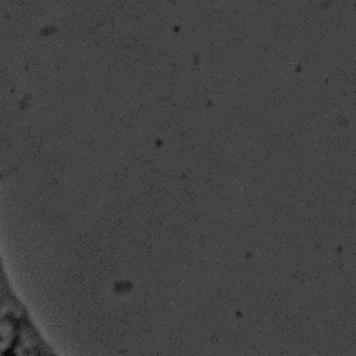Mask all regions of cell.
<instances>
[{"mask_svg":"<svg viewBox=\"0 0 356 356\" xmlns=\"http://www.w3.org/2000/svg\"><path fill=\"white\" fill-rule=\"evenodd\" d=\"M21 305H24V302L21 300L13 280H10L6 260L2 248H0V314Z\"/></svg>","mask_w":356,"mask_h":356,"instance_id":"cell-3","label":"cell"},{"mask_svg":"<svg viewBox=\"0 0 356 356\" xmlns=\"http://www.w3.org/2000/svg\"><path fill=\"white\" fill-rule=\"evenodd\" d=\"M13 356H63L54 344L44 337V334L36 324L35 318H31L26 327L22 339Z\"/></svg>","mask_w":356,"mask_h":356,"instance_id":"cell-2","label":"cell"},{"mask_svg":"<svg viewBox=\"0 0 356 356\" xmlns=\"http://www.w3.org/2000/svg\"><path fill=\"white\" fill-rule=\"evenodd\" d=\"M2 177H3V175H2V174H0V180H2Z\"/></svg>","mask_w":356,"mask_h":356,"instance_id":"cell-4","label":"cell"},{"mask_svg":"<svg viewBox=\"0 0 356 356\" xmlns=\"http://www.w3.org/2000/svg\"><path fill=\"white\" fill-rule=\"evenodd\" d=\"M26 305L5 310L0 314V356H13L31 319Z\"/></svg>","mask_w":356,"mask_h":356,"instance_id":"cell-1","label":"cell"}]
</instances>
